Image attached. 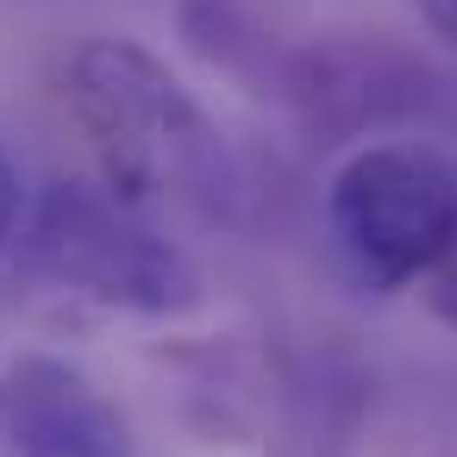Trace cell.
<instances>
[{
    "instance_id": "7",
    "label": "cell",
    "mask_w": 457,
    "mask_h": 457,
    "mask_svg": "<svg viewBox=\"0 0 457 457\" xmlns=\"http://www.w3.org/2000/svg\"><path fill=\"white\" fill-rule=\"evenodd\" d=\"M20 220H26V182H20V163L7 157V145H0V251L13 245Z\"/></svg>"
},
{
    "instance_id": "3",
    "label": "cell",
    "mask_w": 457,
    "mask_h": 457,
    "mask_svg": "<svg viewBox=\"0 0 457 457\" xmlns=\"http://www.w3.org/2000/svg\"><path fill=\"white\" fill-rule=\"evenodd\" d=\"M326 220L376 295L426 282L457 238V163L432 145H363L332 170Z\"/></svg>"
},
{
    "instance_id": "4",
    "label": "cell",
    "mask_w": 457,
    "mask_h": 457,
    "mask_svg": "<svg viewBox=\"0 0 457 457\" xmlns=\"http://www.w3.org/2000/svg\"><path fill=\"white\" fill-rule=\"evenodd\" d=\"M7 457H138L120 401L70 357L26 351L0 376Z\"/></svg>"
},
{
    "instance_id": "6",
    "label": "cell",
    "mask_w": 457,
    "mask_h": 457,
    "mask_svg": "<svg viewBox=\"0 0 457 457\" xmlns=\"http://www.w3.org/2000/svg\"><path fill=\"white\" fill-rule=\"evenodd\" d=\"M420 288H426V307H432V313L457 332V238L445 245V257L432 263V276H426Z\"/></svg>"
},
{
    "instance_id": "5",
    "label": "cell",
    "mask_w": 457,
    "mask_h": 457,
    "mask_svg": "<svg viewBox=\"0 0 457 457\" xmlns=\"http://www.w3.org/2000/svg\"><path fill=\"white\" fill-rule=\"evenodd\" d=\"M426 70L401 63L395 51L382 45H313L288 63V101L313 120V126H338V132H357V126H376V120H395L401 107L426 101Z\"/></svg>"
},
{
    "instance_id": "1",
    "label": "cell",
    "mask_w": 457,
    "mask_h": 457,
    "mask_svg": "<svg viewBox=\"0 0 457 457\" xmlns=\"http://www.w3.org/2000/svg\"><path fill=\"white\" fill-rule=\"evenodd\" d=\"M70 120L82 126L101 188L145 207H176L201 220H232L238 207V163L213 126V113L182 88V76L132 45V38H88L63 70Z\"/></svg>"
},
{
    "instance_id": "8",
    "label": "cell",
    "mask_w": 457,
    "mask_h": 457,
    "mask_svg": "<svg viewBox=\"0 0 457 457\" xmlns=\"http://www.w3.org/2000/svg\"><path fill=\"white\" fill-rule=\"evenodd\" d=\"M420 7V20L445 38V45H457V0H413Z\"/></svg>"
},
{
    "instance_id": "2",
    "label": "cell",
    "mask_w": 457,
    "mask_h": 457,
    "mask_svg": "<svg viewBox=\"0 0 457 457\" xmlns=\"http://www.w3.org/2000/svg\"><path fill=\"white\" fill-rule=\"evenodd\" d=\"M20 276L57 301L176 320L195 313L207 282L195 257L145 226L126 201L88 182H51L20 220Z\"/></svg>"
}]
</instances>
